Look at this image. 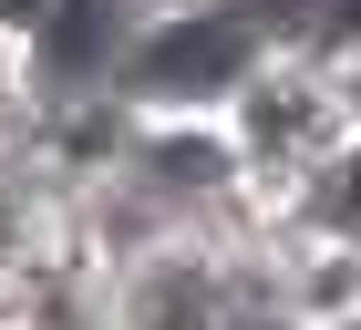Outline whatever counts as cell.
Segmentation results:
<instances>
[{
    "label": "cell",
    "mask_w": 361,
    "mask_h": 330,
    "mask_svg": "<svg viewBox=\"0 0 361 330\" xmlns=\"http://www.w3.org/2000/svg\"><path fill=\"white\" fill-rule=\"evenodd\" d=\"M289 21L238 11V0H196V11H135V42L114 62V93L145 124H227V104L279 62Z\"/></svg>",
    "instance_id": "6da1fadb"
},
{
    "label": "cell",
    "mask_w": 361,
    "mask_h": 330,
    "mask_svg": "<svg viewBox=\"0 0 361 330\" xmlns=\"http://www.w3.org/2000/svg\"><path fill=\"white\" fill-rule=\"evenodd\" d=\"M227 135H238L248 176H269V186H320V176L361 145V124H351V93H341L331 62H310L300 42H279V62L227 104Z\"/></svg>",
    "instance_id": "7a4b0ae2"
},
{
    "label": "cell",
    "mask_w": 361,
    "mask_h": 330,
    "mask_svg": "<svg viewBox=\"0 0 361 330\" xmlns=\"http://www.w3.org/2000/svg\"><path fill=\"white\" fill-rule=\"evenodd\" d=\"M135 135L145 114L114 93V82H52L21 124V176L31 186H52L62 207H93V196L124 186V165H135Z\"/></svg>",
    "instance_id": "3957f363"
},
{
    "label": "cell",
    "mask_w": 361,
    "mask_h": 330,
    "mask_svg": "<svg viewBox=\"0 0 361 330\" xmlns=\"http://www.w3.org/2000/svg\"><path fill=\"white\" fill-rule=\"evenodd\" d=\"M258 279L217 238H155L145 258L114 269V330H238Z\"/></svg>",
    "instance_id": "277c9868"
},
{
    "label": "cell",
    "mask_w": 361,
    "mask_h": 330,
    "mask_svg": "<svg viewBox=\"0 0 361 330\" xmlns=\"http://www.w3.org/2000/svg\"><path fill=\"white\" fill-rule=\"evenodd\" d=\"M269 300L289 310L300 330H361V238L300 227V238L269 258Z\"/></svg>",
    "instance_id": "5b68a950"
},
{
    "label": "cell",
    "mask_w": 361,
    "mask_h": 330,
    "mask_svg": "<svg viewBox=\"0 0 361 330\" xmlns=\"http://www.w3.org/2000/svg\"><path fill=\"white\" fill-rule=\"evenodd\" d=\"M42 93H52V73H42V42H31V21H21V11H0V135H21Z\"/></svg>",
    "instance_id": "8992f818"
},
{
    "label": "cell",
    "mask_w": 361,
    "mask_h": 330,
    "mask_svg": "<svg viewBox=\"0 0 361 330\" xmlns=\"http://www.w3.org/2000/svg\"><path fill=\"white\" fill-rule=\"evenodd\" d=\"M238 330H300V320H289V310L269 300V279H258V300H248V320H238Z\"/></svg>",
    "instance_id": "52a82bcc"
}]
</instances>
